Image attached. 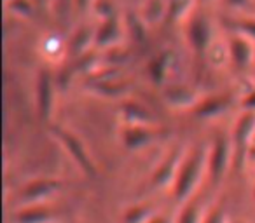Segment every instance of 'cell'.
<instances>
[{
    "label": "cell",
    "mask_w": 255,
    "mask_h": 223,
    "mask_svg": "<svg viewBox=\"0 0 255 223\" xmlns=\"http://www.w3.org/2000/svg\"><path fill=\"white\" fill-rule=\"evenodd\" d=\"M206 171H208V149L205 145H199L192 152L185 153L175 183L171 187L173 197L178 204H184L185 201L194 197Z\"/></svg>",
    "instance_id": "6da1fadb"
},
{
    "label": "cell",
    "mask_w": 255,
    "mask_h": 223,
    "mask_svg": "<svg viewBox=\"0 0 255 223\" xmlns=\"http://www.w3.org/2000/svg\"><path fill=\"white\" fill-rule=\"evenodd\" d=\"M49 133L58 143L65 149V152L70 155V159L75 162V166L89 178H95L96 176V166L93 162L91 155H89L88 149L84 147L82 140L79 138L75 133L68 131L65 129L63 126H58V124H51L49 126Z\"/></svg>",
    "instance_id": "7a4b0ae2"
},
{
    "label": "cell",
    "mask_w": 255,
    "mask_h": 223,
    "mask_svg": "<svg viewBox=\"0 0 255 223\" xmlns=\"http://www.w3.org/2000/svg\"><path fill=\"white\" fill-rule=\"evenodd\" d=\"M231 166H234L233 140L226 135H217L208 150V174L213 187H219Z\"/></svg>",
    "instance_id": "3957f363"
},
{
    "label": "cell",
    "mask_w": 255,
    "mask_h": 223,
    "mask_svg": "<svg viewBox=\"0 0 255 223\" xmlns=\"http://www.w3.org/2000/svg\"><path fill=\"white\" fill-rule=\"evenodd\" d=\"M170 136V131L159 128L157 124H123L121 142L128 150H140L159 140Z\"/></svg>",
    "instance_id": "277c9868"
},
{
    "label": "cell",
    "mask_w": 255,
    "mask_h": 223,
    "mask_svg": "<svg viewBox=\"0 0 255 223\" xmlns=\"http://www.w3.org/2000/svg\"><path fill=\"white\" fill-rule=\"evenodd\" d=\"M255 138V112L245 110L243 114L238 117L233 128V149H234V166L243 167L247 162V153L250 149L252 142Z\"/></svg>",
    "instance_id": "5b68a950"
},
{
    "label": "cell",
    "mask_w": 255,
    "mask_h": 223,
    "mask_svg": "<svg viewBox=\"0 0 255 223\" xmlns=\"http://www.w3.org/2000/svg\"><path fill=\"white\" fill-rule=\"evenodd\" d=\"M54 101H56V78L51 70L42 68L37 74L35 80V106L37 115L42 122H49L54 112Z\"/></svg>",
    "instance_id": "8992f818"
},
{
    "label": "cell",
    "mask_w": 255,
    "mask_h": 223,
    "mask_svg": "<svg viewBox=\"0 0 255 223\" xmlns=\"http://www.w3.org/2000/svg\"><path fill=\"white\" fill-rule=\"evenodd\" d=\"M185 37H187V44L194 56L205 58L212 49L213 40V26L210 19L205 14H194L187 23Z\"/></svg>",
    "instance_id": "52a82bcc"
},
{
    "label": "cell",
    "mask_w": 255,
    "mask_h": 223,
    "mask_svg": "<svg viewBox=\"0 0 255 223\" xmlns=\"http://www.w3.org/2000/svg\"><path fill=\"white\" fill-rule=\"evenodd\" d=\"M116 68H112V72H96L95 75H91L88 82V89L93 94H98L102 98H124L129 92L131 84L123 78H119L117 72H114Z\"/></svg>",
    "instance_id": "ba28073f"
},
{
    "label": "cell",
    "mask_w": 255,
    "mask_h": 223,
    "mask_svg": "<svg viewBox=\"0 0 255 223\" xmlns=\"http://www.w3.org/2000/svg\"><path fill=\"white\" fill-rule=\"evenodd\" d=\"M65 188V181L60 178H35L30 180L19 192V202L26 204H42L54 194Z\"/></svg>",
    "instance_id": "9c48e42d"
},
{
    "label": "cell",
    "mask_w": 255,
    "mask_h": 223,
    "mask_svg": "<svg viewBox=\"0 0 255 223\" xmlns=\"http://www.w3.org/2000/svg\"><path fill=\"white\" fill-rule=\"evenodd\" d=\"M184 157H185V149L182 145H175L173 149H170V152L163 157V160L157 164L156 171L152 173L150 180H152L154 187L156 188L173 187L175 178H177Z\"/></svg>",
    "instance_id": "30bf717a"
},
{
    "label": "cell",
    "mask_w": 255,
    "mask_h": 223,
    "mask_svg": "<svg viewBox=\"0 0 255 223\" xmlns=\"http://www.w3.org/2000/svg\"><path fill=\"white\" fill-rule=\"evenodd\" d=\"M227 53L234 67L240 70H247L254 65L255 60V42L241 33H231L227 39Z\"/></svg>",
    "instance_id": "8fae6325"
},
{
    "label": "cell",
    "mask_w": 255,
    "mask_h": 223,
    "mask_svg": "<svg viewBox=\"0 0 255 223\" xmlns=\"http://www.w3.org/2000/svg\"><path fill=\"white\" fill-rule=\"evenodd\" d=\"M123 19H121L119 12L112 16H107L100 21L98 28L95 32V44L98 47H114L124 39V30Z\"/></svg>",
    "instance_id": "7c38bea8"
},
{
    "label": "cell",
    "mask_w": 255,
    "mask_h": 223,
    "mask_svg": "<svg viewBox=\"0 0 255 223\" xmlns=\"http://www.w3.org/2000/svg\"><path fill=\"white\" fill-rule=\"evenodd\" d=\"M234 96L226 92V94H213L208 98H203L194 106V115L199 119H215L219 115L226 114L227 110L233 106Z\"/></svg>",
    "instance_id": "4fadbf2b"
},
{
    "label": "cell",
    "mask_w": 255,
    "mask_h": 223,
    "mask_svg": "<svg viewBox=\"0 0 255 223\" xmlns=\"http://www.w3.org/2000/svg\"><path fill=\"white\" fill-rule=\"evenodd\" d=\"M171 65H173V53L170 49L159 51L156 56L150 58V61L147 63V75L150 82L157 87H163L170 75Z\"/></svg>",
    "instance_id": "5bb4252c"
},
{
    "label": "cell",
    "mask_w": 255,
    "mask_h": 223,
    "mask_svg": "<svg viewBox=\"0 0 255 223\" xmlns=\"http://www.w3.org/2000/svg\"><path fill=\"white\" fill-rule=\"evenodd\" d=\"M119 115L123 124H156V117L150 110L135 99H124L119 106Z\"/></svg>",
    "instance_id": "9a60e30c"
},
{
    "label": "cell",
    "mask_w": 255,
    "mask_h": 223,
    "mask_svg": "<svg viewBox=\"0 0 255 223\" xmlns=\"http://www.w3.org/2000/svg\"><path fill=\"white\" fill-rule=\"evenodd\" d=\"M163 96H164V101L168 105L175 106V108H194L199 101V96L196 92V89L182 84L168 85L164 89Z\"/></svg>",
    "instance_id": "2e32d148"
},
{
    "label": "cell",
    "mask_w": 255,
    "mask_h": 223,
    "mask_svg": "<svg viewBox=\"0 0 255 223\" xmlns=\"http://www.w3.org/2000/svg\"><path fill=\"white\" fill-rule=\"evenodd\" d=\"M58 213L44 204H26L14 213L16 223H56Z\"/></svg>",
    "instance_id": "e0dca14e"
},
{
    "label": "cell",
    "mask_w": 255,
    "mask_h": 223,
    "mask_svg": "<svg viewBox=\"0 0 255 223\" xmlns=\"http://www.w3.org/2000/svg\"><path fill=\"white\" fill-rule=\"evenodd\" d=\"M124 25H126V32L129 35V39L135 44H147V37H149V32H147V23L145 19L142 18L136 12L129 11L126 14V19H124Z\"/></svg>",
    "instance_id": "ac0fdd59"
},
{
    "label": "cell",
    "mask_w": 255,
    "mask_h": 223,
    "mask_svg": "<svg viewBox=\"0 0 255 223\" xmlns=\"http://www.w3.org/2000/svg\"><path fill=\"white\" fill-rule=\"evenodd\" d=\"M95 32L96 30H93L91 26H88V25L79 26V28L75 30L74 35H72V39H70L72 56L77 58V56H81V54L88 53L91 42H95Z\"/></svg>",
    "instance_id": "d6986e66"
},
{
    "label": "cell",
    "mask_w": 255,
    "mask_h": 223,
    "mask_svg": "<svg viewBox=\"0 0 255 223\" xmlns=\"http://www.w3.org/2000/svg\"><path fill=\"white\" fill-rule=\"evenodd\" d=\"M166 12L168 0H147L140 16L145 19L147 25H154V23H159L161 19H166Z\"/></svg>",
    "instance_id": "ffe728a7"
},
{
    "label": "cell",
    "mask_w": 255,
    "mask_h": 223,
    "mask_svg": "<svg viewBox=\"0 0 255 223\" xmlns=\"http://www.w3.org/2000/svg\"><path fill=\"white\" fill-rule=\"evenodd\" d=\"M203 218H205V213H203L201 201L191 197L184 202V208L177 216V223H203Z\"/></svg>",
    "instance_id": "44dd1931"
},
{
    "label": "cell",
    "mask_w": 255,
    "mask_h": 223,
    "mask_svg": "<svg viewBox=\"0 0 255 223\" xmlns=\"http://www.w3.org/2000/svg\"><path fill=\"white\" fill-rule=\"evenodd\" d=\"M154 215H156V213H154V206L142 202V204L129 206V208L124 211L123 220H124V223H147Z\"/></svg>",
    "instance_id": "7402d4cb"
},
{
    "label": "cell",
    "mask_w": 255,
    "mask_h": 223,
    "mask_svg": "<svg viewBox=\"0 0 255 223\" xmlns=\"http://www.w3.org/2000/svg\"><path fill=\"white\" fill-rule=\"evenodd\" d=\"M194 0H168V12H166V21L178 23L192 11Z\"/></svg>",
    "instance_id": "603a6c76"
},
{
    "label": "cell",
    "mask_w": 255,
    "mask_h": 223,
    "mask_svg": "<svg viewBox=\"0 0 255 223\" xmlns=\"http://www.w3.org/2000/svg\"><path fill=\"white\" fill-rule=\"evenodd\" d=\"M227 25L233 32L241 33L255 42V18H236L227 21Z\"/></svg>",
    "instance_id": "cb8c5ba5"
},
{
    "label": "cell",
    "mask_w": 255,
    "mask_h": 223,
    "mask_svg": "<svg viewBox=\"0 0 255 223\" xmlns=\"http://www.w3.org/2000/svg\"><path fill=\"white\" fill-rule=\"evenodd\" d=\"M5 5L19 16H33V11H35L32 0H5Z\"/></svg>",
    "instance_id": "d4e9b609"
},
{
    "label": "cell",
    "mask_w": 255,
    "mask_h": 223,
    "mask_svg": "<svg viewBox=\"0 0 255 223\" xmlns=\"http://www.w3.org/2000/svg\"><path fill=\"white\" fill-rule=\"evenodd\" d=\"M203 223H229V218H227V213L222 206H213L210 211L205 213Z\"/></svg>",
    "instance_id": "484cf974"
},
{
    "label": "cell",
    "mask_w": 255,
    "mask_h": 223,
    "mask_svg": "<svg viewBox=\"0 0 255 223\" xmlns=\"http://www.w3.org/2000/svg\"><path fill=\"white\" fill-rule=\"evenodd\" d=\"M93 9H95L96 12L100 14V18H107V16H112L116 14V7H114L112 0H96L95 5H93Z\"/></svg>",
    "instance_id": "4316f807"
},
{
    "label": "cell",
    "mask_w": 255,
    "mask_h": 223,
    "mask_svg": "<svg viewBox=\"0 0 255 223\" xmlns=\"http://www.w3.org/2000/svg\"><path fill=\"white\" fill-rule=\"evenodd\" d=\"M74 2L75 0H58V16H60L61 21L68 18L72 7H74Z\"/></svg>",
    "instance_id": "83f0119b"
},
{
    "label": "cell",
    "mask_w": 255,
    "mask_h": 223,
    "mask_svg": "<svg viewBox=\"0 0 255 223\" xmlns=\"http://www.w3.org/2000/svg\"><path fill=\"white\" fill-rule=\"evenodd\" d=\"M241 108L243 110H250V112H255V89L250 92H247V94L241 98Z\"/></svg>",
    "instance_id": "f1b7e54d"
},
{
    "label": "cell",
    "mask_w": 255,
    "mask_h": 223,
    "mask_svg": "<svg viewBox=\"0 0 255 223\" xmlns=\"http://www.w3.org/2000/svg\"><path fill=\"white\" fill-rule=\"evenodd\" d=\"M226 4L231 9H236V11H245V9L252 7L254 0H226Z\"/></svg>",
    "instance_id": "f546056e"
},
{
    "label": "cell",
    "mask_w": 255,
    "mask_h": 223,
    "mask_svg": "<svg viewBox=\"0 0 255 223\" xmlns=\"http://www.w3.org/2000/svg\"><path fill=\"white\" fill-rule=\"evenodd\" d=\"M95 2H96V0H75L74 7H75V11H77L79 14H84L86 11H89V9L95 5Z\"/></svg>",
    "instance_id": "4dcf8cb0"
},
{
    "label": "cell",
    "mask_w": 255,
    "mask_h": 223,
    "mask_svg": "<svg viewBox=\"0 0 255 223\" xmlns=\"http://www.w3.org/2000/svg\"><path fill=\"white\" fill-rule=\"evenodd\" d=\"M147 223H171V220L164 215H154Z\"/></svg>",
    "instance_id": "1f68e13d"
},
{
    "label": "cell",
    "mask_w": 255,
    "mask_h": 223,
    "mask_svg": "<svg viewBox=\"0 0 255 223\" xmlns=\"http://www.w3.org/2000/svg\"><path fill=\"white\" fill-rule=\"evenodd\" d=\"M247 160H252V162H255V138H254V142H252L250 149H248V153H247Z\"/></svg>",
    "instance_id": "d6a6232c"
},
{
    "label": "cell",
    "mask_w": 255,
    "mask_h": 223,
    "mask_svg": "<svg viewBox=\"0 0 255 223\" xmlns=\"http://www.w3.org/2000/svg\"><path fill=\"white\" fill-rule=\"evenodd\" d=\"M231 223H247L245 220H234V222H231Z\"/></svg>",
    "instance_id": "836d02e7"
},
{
    "label": "cell",
    "mask_w": 255,
    "mask_h": 223,
    "mask_svg": "<svg viewBox=\"0 0 255 223\" xmlns=\"http://www.w3.org/2000/svg\"><path fill=\"white\" fill-rule=\"evenodd\" d=\"M203 4H208V2H213V0H201Z\"/></svg>",
    "instance_id": "e575fe53"
},
{
    "label": "cell",
    "mask_w": 255,
    "mask_h": 223,
    "mask_svg": "<svg viewBox=\"0 0 255 223\" xmlns=\"http://www.w3.org/2000/svg\"><path fill=\"white\" fill-rule=\"evenodd\" d=\"M254 65H255V60H254Z\"/></svg>",
    "instance_id": "d590c367"
}]
</instances>
